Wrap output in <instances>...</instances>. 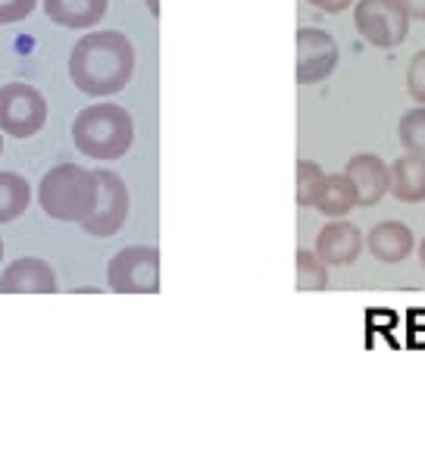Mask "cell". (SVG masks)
I'll return each instance as SVG.
<instances>
[{
	"label": "cell",
	"mask_w": 425,
	"mask_h": 466,
	"mask_svg": "<svg viewBox=\"0 0 425 466\" xmlns=\"http://www.w3.org/2000/svg\"><path fill=\"white\" fill-rule=\"evenodd\" d=\"M135 73V45L122 32L104 28L91 32L72 47L69 78L82 95L113 97L132 82Z\"/></svg>",
	"instance_id": "1"
},
{
	"label": "cell",
	"mask_w": 425,
	"mask_h": 466,
	"mask_svg": "<svg viewBox=\"0 0 425 466\" xmlns=\"http://www.w3.org/2000/svg\"><path fill=\"white\" fill-rule=\"evenodd\" d=\"M72 141L91 160H119L132 150L135 123L126 106L91 104L72 123Z\"/></svg>",
	"instance_id": "2"
},
{
	"label": "cell",
	"mask_w": 425,
	"mask_h": 466,
	"mask_svg": "<svg viewBox=\"0 0 425 466\" xmlns=\"http://www.w3.org/2000/svg\"><path fill=\"white\" fill-rule=\"evenodd\" d=\"M38 204L50 219L82 226L97 207V172L78 163H60L41 178Z\"/></svg>",
	"instance_id": "3"
},
{
	"label": "cell",
	"mask_w": 425,
	"mask_h": 466,
	"mask_svg": "<svg viewBox=\"0 0 425 466\" xmlns=\"http://www.w3.org/2000/svg\"><path fill=\"white\" fill-rule=\"evenodd\" d=\"M47 123V100L35 85L6 82L0 88V132L10 138H32Z\"/></svg>",
	"instance_id": "4"
},
{
	"label": "cell",
	"mask_w": 425,
	"mask_h": 466,
	"mask_svg": "<svg viewBox=\"0 0 425 466\" xmlns=\"http://www.w3.org/2000/svg\"><path fill=\"white\" fill-rule=\"evenodd\" d=\"M106 285L116 295H157L160 291V250L122 248L106 267Z\"/></svg>",
	"instance_id": "5"
},
{
	"label": "cell",
	"mask_w": 425,
	"mask_h": 466,
	"mask_svg": "<svg viewBox=\"0 0 425 466\" xmlns=\"http://www.w3.org/2000/svg\"><path fill=\"white\" fill-rule=\"evenodd\" d=\"M354 25L372 47L391 50L403 45L410 32V19L398 0H357Z\"/></svg>",
	"instance_id": "6"
},
{
	"label": "cell",
	"mask_w": 425,
	"mask_h": 466,
	"mask_svg": "<svg viewBox=\"0 0 425 466\" xmlns=\"http://www.w3.org/2000/svg\"><path fill=\"white\" fill-rule=\"evenodd\" d=\"M128 219V185L122 182L119 172L97 169V207L82 228L95 238H110L116 235Z\"/></svg>",
	"instance_id": "7"
},
{
	"label": "cell",
	"mask_w": 425,
	"mask_h": 466,
	"mask_svg": "<svg viewBox=\"0 0 425 466\" xmlns=\"http://www.w3.org/2000/svg\"><path fill=\"white\" fill-rule=\"evenodd\" d=\"M338 41L322 28H298V82H326L338 66Z\"/></svg>",
	"instance_id": "8"
},
{
	"label": "cell",
	"mask_w": 425,
	"mask_h": 466,
	"mask_svg": "<svg viewBox=\"0 0 425 466\" xmlns=\"http://www.w3.org/2000/svg\"><path fill=\"white\" fill-rule=\"evenodd\" d=\"M56 272L41 257H19L0 276V295H54Z\"/></svg>",
	"instance_id": "9"
},
{
	"label": "cell",
	"mask_w": 425,
	"mask_h": 466,
	"mask_svg": "<svg viewBox=\"0 0 425 466\" xmlns=\"http://www.w3.org/2000/svg\"><path fill=\"white\" fill-rule=\"evenodd\" d=\"M366 248V235L359 232L354 222L348 219H331L316 235V254L326 260V267H350Z\"/></svg>",
	"instance_id": "10"
},
{
	"label": "cell",
	"mask_w": 425,
	"mask_h": 466,
	"mask_svg": "<svg viewBox=\"0 0 425 466\" xmlns=\"http://www.w3.org/2000/svg\"><path fill=\"white\" fill-rule=\"evenodd\" d=\"M348 178L354 182L357 207H376L388 195V182H391V169L376 154H354L348 160Z\"/></svg>",
	"instance_id": "11"
},
{
	"label": "cell",
	"mask_w": 425,
	"mask_h": 466,
	"mask_svg": "<svg viewBox=\"0 0 425 466\" xmlns=\"http://www.w3.org/2000/svg\"><path fill=\"white\" fill-rule=\"evenodd\" d=\"M366 248L379 263H403L416 250V238L410 226H403L400 219H385L369 228Z\"/></svg>",
	"instance_id": "12"
},
{
	"label": "cell",
	"mask_w": 425,
	"mask_h": 466,
	"mask_svg": "<svg viewBox=\"0 0 425 466\" xmlns=\"http://www.w3.org/2000/svg\"><path fill=\"white\" fill-rule=\"evenodd\" d=\"M388 169H391L388 195H394V200H400V204H422L425 200V157L403 154Z\"/></svg>",
	"instance_id": "13"
},
{
	"label": "cell",
	"mask_w": 425,
	"mask_h": 466,
	"mask_svg": "<svg viewBox=\"0 0 425 466\" xmlns=\"http://www.w3.org/2000/svg\"><path fill=\"white\" fill-rule=\"evenodd\" d=\"M110 0H45V13L54 25L91 28L104 19Z\"/></svg>",
	"instance_id": "14"
},
{
	"label": "cell",
	"mask_w": 425,
	"mask_h": 466,
	"mask_svg": "<svg viewBox=\"0 0 425 466\" xmlns=\"http://www.w3.org/2000/svg\"><path fill=\"white\" fill-rule=\"evenodd\" d=\"M313 207L329 219L348 217L357 207V191H354V182L348 178V172H326V182H322Z\"/></svg>",
	"instance_id": "15"
},
{
	"label": "cell",
	"mask_w": 425,
	"mask_h": 466,
	"mask_svg": "<svg viewBox=\"0 0 425 466\" xmlns=\"http://www.w3.org/2000/svg\"><path fill=\"white\" fill-rule=\"evenodd\" d=\"M32 188L19 172H0V226L19 219L28 210Z\"/></svg>",
	"instance_id": "16"
},
{
	"label": "cell",
	"mask_w": 425,
	"mask_h": 466,
	"mask_svg": "<svg viewBox=\"0 0 425 466\" xmlns=\"http://www.w3.org/2000/svg\"><path fill=\"white\" fill-rule=\"evenodd\" d=\"M329 285V267L316 250H298V291H322Z\"/></svg>",
	"instance_id": "17"
},
{
	"label": "cell",
	"mask_w": 425,
	"mask_h": 466,
	"mask_svg": "<svg viewBox=\"0 0 425 466\" xmlns=\"http://www.w3.org/2000/svg\"><path fill=\"white\" fill-rule=\"evenodd\" d=\"M398 135H400V145H403V150H407V154L425 157V106L422 104L403 113Z\"/></svg>",
	"instance_id": "18"
},
{
	"label": "cell",
	"mask_w": 425,
	"mask_h": 466,
	"mask_svg": "<svg viewBox=\"0 0 425 466\" xmlns=\"http://www.w3.org/2000/svg\"><path fill=\"white\" fill-rule=\"evenodd\" d=\"M322 182H326V169L316 160H298V204L313 207L319 195Z\"/></svg>",
	"instance_id": "19"
},
{
	"label": "cell",
	"mask_w": 425,
	"mask_h": 466,
	"mask_svg": "<svg viewBox=\"0 0 425 466\" xmlns=\"http://www.w3.org/2000/svg\"><path fill=\"white\" fill-rule=\"evenodd\" d=\"M407 91L416 104L425 106V50L410 60V69H407Z\"/></svg>",
	"instance_id": "20"
},
{
	"label": "cell",
	"mask_w": 425,
	"mask_h": 466,
	"mask_svg": "<svg viewBox=\"0 0 425 466\" xmlns=\"http://www.w3.org/2000/svg\"><path fill=\"white\" fill-rule=\"evenodd\" d=\"M38 0H0V25H13L23 23L28 13L35 10Z\"/></svg>",
	"instance_id": "21"
},
{
	"label": "cell",
	"mask_w": 425,
	"mask_h": 466,
	"mask_svg": "<svg viewBox=\"0 0 425 466\" xmlns=\"http://www.w3.org/2000/svg\"><path fill=\"white\" fill-rule=\"evenodd\" d=\"M309 4H313L316 10H322V13H344L348 6H354L357 0H309Z\"/></svg>",
	"instance_id": "22"
},
{
	"label": "cell",
	"mask_w": 425,
	"mask_h": 466,
	"mask_svg": "<svg viewBox=\"0 0 425 466\" xmlns=\"http://www.w3.org/2000/svg\"><path fill=\"white\" fill-rule=\"evenodd\" d=\"M400 10L407 13V19H420L425 23V0H398Z\"/></svg>",
	"instance_id": "23"
},
{
	"label": "cell",
	"mask_w": 425,
	"mask_h": 466,
	"mask_svg": "<svg viewBox=\"0 0 425 466\" xmlns=\"http://www.w3.org/2000/svg\"><path fill=\"white\" fill-rule=\"evenodd\" d=\"M147 10L154 13V16H160V0H147Z\"/></svg>",
	"instance_id": "24"
},
{
	"label": "cell",
	"mask_w": 425,
	"mask_h": 466,
	"mask_svg": "<svg viewBox=\"0 0 425 466\" xmlns=\"http://www.w3.org/2000/svg\"><path fill=\"white\" fill-rule=\"evenodd\" d=\"M420 263L425 267V235H422V241H420Z\"/></svg>",
	"instance_id": "25"
},
{
	"label": "cell",
	"mask_w": 425,
	"mask_h": 466,
	"mask_svg": "<svg viewBox=\"0 0 425 466\" xmlns=\"http://www.w3.org/2000/svg\"><path fill=\"white\" fill-rule=\"evenodd\" d=\"M0 263H4V238H0Z\"/></svg>",
	"instance_id": "26"
},
{
	"label": "cell",
	"mask_w": 425,
	"mask_h": 466,
	"mask_svg": "<svg viewBox=\"0 0 425 466\" xmlns=\"http://www.w3.org/2000/svg\"><path fill=\"white\" fill-rule=\"evenodd\" d=\"M0 154H4V132H0Z\"/></svg>",
	"instance_id": "27"
}]
</instances>
